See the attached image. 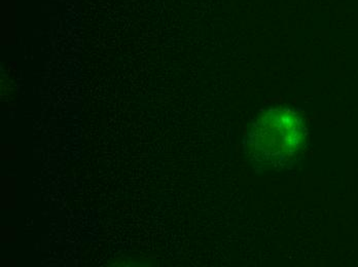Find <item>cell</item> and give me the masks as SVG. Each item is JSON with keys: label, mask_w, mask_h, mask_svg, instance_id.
I'll return each mask as SVG.
<instances>
[{"label": "cell", "mask_w": 358, "mask_h": 267, "mask_svg": "<svg viewBox=\"0 0 358 267\" xmlns=\"http://www.w3.org/2000/svg\"><path fill=\"white\" fill-rule=\"evenodd\" d=\"M305 121L290 108H272L253 123L246 148L251 162L263 168L278 167L292 160L306 142Z\"/></svg>", "instance_id": "obj_1"}]
</instances>
